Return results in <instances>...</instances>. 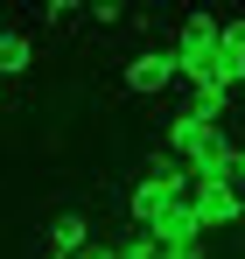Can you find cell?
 I'll return each instance as SVG.
<instances>
[{
  "label": "cell",
  "instance_id": "obj_9",
  "mask_svg": "<svg viewBox=\"0 0 245 259\" xmlns=\"http://www.w3.org/2000/svg\"><path fill=\"white\" fill-rule=\"evenodd\" d=\"M119 252H126V259H161V245H154V231H133Z\"/></svg>",
  "mask_w": 245,
  "mask_h": 259
},
{
  "label": "cell",
  "instance_id": "obj_1",
  "mask_svg": "<svg viewBox=\"0 0 245 259\" xmlns=\"http://www.w3.org/2000/svg\"><path fill=\"white\" fill-rule=\"evenodd\" d=\"M168 147H175V161H182V168L196 175V182H210V175L224 168V154H231V140L217 133V119L189 112V105H182V112L168 119Z\"/></svg>",
  "mask_w": 245,
  "mask_h": 259
},
{
  "label": "cell",
  "instance_id": "obj_8",
  "mask_svg": "<svg viewBox=\"0 0 245 259\" xmlns=\"http://www.w3.org/2000/svg\"><path fill=\"white\" fill-rule=\"evenodd\" d=\"M28 63H35V42L21 28H0V77H21Z\"/></svg>",
  "mask_w": 245,
  "mask_h": 259
},
{
  "label": "cell",
  "instance_id": "obj_3",
  "mask_svg": "<svg viewBox=\"0 0 245 259\" xmlns=\"http://www.w3.org/2000/svg\"><path fill=\"white\" fill-rule=\"evenodd\" d=\"M175 77H182V70H175V49H140V56L126 63V91H133V98H154V91H168Z\"/></svg>",
  "mask_w": 245,
  "mask_h": 259
},
{
  "label": "cell",
  "instance_id": "obj_11",
  "mask_svg": "<svg viewBox=\"0 0 245 259\" xmlns=\"http://www.w3.org/2000/svg\"><path fill=\"white\" fill-rule=\"evenodd\" d=\"M42 259H63V252H42Z\"/></svg>",
  "mask_w": 245,
  "mask_h": 259
},
{
  "label": "cell",
  "instance_id": "obj_6",
  "mask_svg": "<svg viewBox=\"0 0 245 259\" xmlns=\"http://www.w3.org/2000/svg\"><path fill=\"white\" fill-rule=\"evenodd\" d=\"M168 203H175V196H168L161 182H147V175H140V182H133V196H126V217H133V224L147 231V224H154V217H161Z\"/></svg>",
  "mask_w": 245,
  "mask_h": 259
},
{
  "label": "cell",
  "instance_id": "obj_12",
  "mask_svg": "<svg viewBox=\"0 0 245 259\" xmlns=\"http://www.w3.org/2000/svg\"><path fill=\"white\" fill-rule=\"evenodd\" d=\"M0 28H7V21H0Z\"/></svg>",
  "mask_w": 245,
  "mask_h": 259
},
{
  "label": "cell",
  "instance_id": "obj_4",
  "mask_svg": "<svg viewBox=\"0 0 245 259\" xmlns=\"http://www.w3.org/2000/svg\"><path fill=\"white\" fill-rule=\"evenodd\" d=\"M147 231H154V245H161V252H196V238H203V217L189 210V203H168V210L154 217Z\"/></svg>",
  "mask_w": 245,
  "mask_h": 259
},
{
  "label": "cell",
  "instance_id": "obj_2",
  "mask_svg": "<svg viewBox=\"0 0 245 259\" xmlns=\"http://www.w3.org/2000/svg\"><path fill=\"white\" fill-rule=\"evenodd\" d=\"M189 210L203 217V231H224V224H238V217H245V189H231V182L210 175V182L189 189Z\"/></svg>",
  "mask_w": 245,
  "mask_h": 259
},
{
  "label": "cell",
  "instance_id": "obj_7",
  "mask_svg": "<svg viewBox=\"0 0 245 259\" xmlns=\"http://www.w3.org/2000/svg\"><path fill=\"white\" fill-rule=\"evenodd\" d=\"M84 245H91V224H84L77 210H63L56 224H49V252H63V259H77Z\"/></svg>",
  "mask_w": 245,
  "mask_h": 259
},
{
  "label": "cell",
  "instance_id": "obj_10",
  "mask_svg": "<svg viewBox=\"0 0 245 259\" xmlns=\"http://www.w3.org/2000/svg\"><path fill=\"white\" fill-rule=\"evenodd\" d=\"M161 259H203V252H161Z\"/></svg>",
  "mask_w": 245,
  "mask_h": 259
},
{
  "label": "cell",
  "instance_id": "obj_5",
  "mask_svg": "<svg viewBox=\"0 0 245 259\" xmlns=\"http://www.w3.org/2000/svg\"><path fill=\"white\" fill-rule=\"evenodd\" d=\"M217 84L238 91L245 84V21H224V56H217Z\"/></svg>",
  "mask_w": 245,
  "mask_h": 259
}]
</instances>
